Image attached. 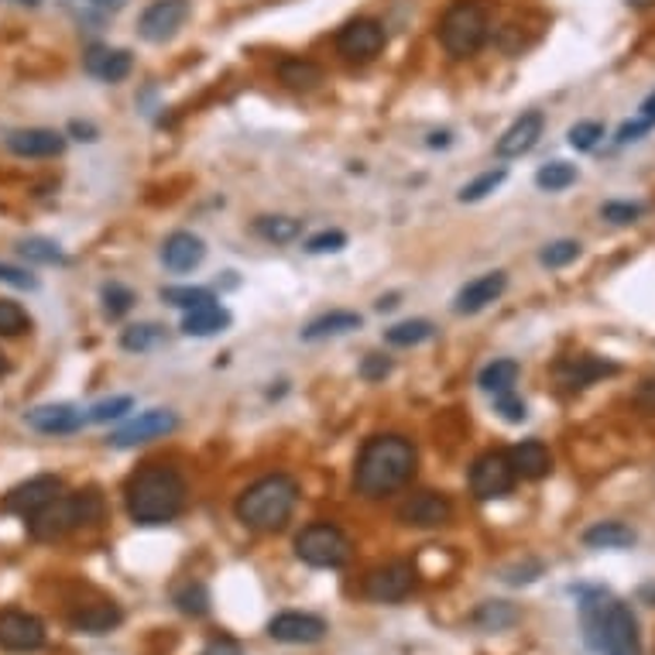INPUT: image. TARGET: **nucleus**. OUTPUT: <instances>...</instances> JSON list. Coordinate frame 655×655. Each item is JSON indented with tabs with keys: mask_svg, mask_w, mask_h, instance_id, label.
<instances>
[{
	"mask_svg": "<svg viewBox=\"0 0 655 655\" xmlns=\"http://www.w3.org/2000/svg\"><path fill=\"white\" fill-rule=\"evenodd\" d=\"M415 463H418V453L412 447V439H405L399 433L371 436L357 453L354 487H357V494L378 502V497L395 494L412 481Z\"/></svg>",
	"mask_w": 655,
	"mask_h": 655,
	"instance_id": "1",
	"label": "nucleus"
},
{
	"mask_svg": "<svg viewBox=\"0 0 655 655\" xmlns=\"http://www.w3.org/2000/svg\"><path fill=\"white\" fill-rule=\"evenodd\" d=\"M124 502L135 526H165L186 505V481L175 467L148 463L127 481Z\"/></svg>",
	"mask_w": 655,
	"mask_h": 655,
	"instance_id": "2",
	"label": "nucleus"
},
{
	"mask_svg": "<svg viewBox=\"0 0 655 655\" xmlns=\"http://www.w3.org/2000/svg\"><path fill=\"white\" fill-rule=\"evenodd\" d=\"M299 502V484L288 474H268L254 481L233 505V515H238L241 526L254 529V532H278L285 529V521L292 518Z\"/></svg>",
	"mask_w": 655,
	"mask_h": 655,
	"instance_id": "3",
	"label": "nucleus"
},
{
	"mask_svg": "<svg viewBox=\"0 0 655 655\" xmlns=\"http://www.w3.org/2000/svg\"><path fill=\"white\" fill-rule=\"evenodd\" d=\"M103 515V497L96 491L80 494H59L56 502H48L42 512L28 518V536L38 542H56L80 526H93Z\"/></svg>",
	"mask_w": 655,
	"mask_h": 655,
	"instance_id": "4",
	"label": "nucleus"
},
{
	"mask_svg": "<svg viewBox=\"0 0 655 655\" xmlns=\"http://www.w3.org/2000/svg\"><path fill=\"white\" fill-rule=\"evenodd\" d=\"M487 28L491 14L484 0H453L439 18V45L447 48L450 59H470L487 42Z\"/></svg>",
	"mask_w": 655,
	"mask_h": 655,
	"instance_id": "5",
	"label": "nucleus"
},
{
	"mask_svg": "<svg viewBox=\"0 0 655 655\" xmlns=\"http://www.w3.org/2000/svg\"><path fill=\"white\" fill-rule=\"evenodd\" d=\"M296 556L312 570H336L351 560V539L330 521H312L296 536Z\"/></svg>",
	"mask_w": 655,
	"mask_h": 655,
	"instance_id": "6",
	"label": "nucleus"
},
{
	"mask_svg": "<svg viewBox=\"0 0 655 655\" xmlns=\"http://www.w3.org/2000/svg\"><path fill=\"white\" fill-rule=\"evenodd\" d=\"M515 481H518V474H515L508 453H502V450H491V453L478 457L474 467H470V491H474V497H481V502H497V497L512 494Z\"/></svg>",
	"mask_w": 655,
	"mask_h": 655,
	"instance_id": "7",
	"label": "nucleus"
},
{
	"mask_svg": "<svg viewBox=\"0 0 655 655\" xmlns=\"http://www.w3.org/2000/svg\"><path fill=\"white\" fill-rule=\"evenodd\" d=\"M415 590V570L405 560L384 563L364 576V597L375 600V605H399Z\"/></svg>",
	"mask_w": 655,
	"mask_h": 655,
	"instance_id": "8",
	"label": "nucleus"
},
{
	"mask_svg": "<svg viewBox=\"0 0 655 655\" xmlns=\"http://www.w3.org/2000/svg\"><path fill=\"white\" fill-rule=\"evenodd\" d=\"M618 600L600 590V587H584L581 590V632L590 652H605L608 645V624H611V611H614Z\"/></svg>",
	"mask_w": 655,
	"mask_h": 655,
	"instance_id": "9",
	"label": "nucleus"
},
{
	"mask_svg": "<svg viewBox=\"0 0 655 655\" xmlns=\"http://www.w3.org/2000/svg\"><path fill=\"white\" fill-rule=\"evenodd\" d=\"M186 18H189V0H151L138 21V32L145 42L162 45L179 35Z\"/></svg>",
	"mask_w": 655,
	"mask_h": 655,
	"instance_id": "10",
	"label": "nucleus"
},
{
	"mask_svg": "<svg viewBox=\"0 0 655 655\" xmlns=\"http://www.w3.org/2000/svg\"><path fill=\"white\" fill-rule=\"evenodd\" d=\"M62 494V481L56 474H38L32 481H24L18 487L8 491L4 497V508L8 515H21V518H32L35 512H42L48 502H56V497Z\"/></svg>",
	"mask_w": 655,
	"mask_h": 655,
	"instance_id": "11",
	"label": "nucleus"
},
{
	"mask_svg": "<svg viewBox=\"0 0 655 655\" xmlns=\"http://www.w3.org/2000/svg\"><path fill=\"white\" fill-rule=\"evenodd\" d=\"M336 48H340V56L351 59V62H371L384 48V28L371 18H357V21L340 28Z\"/></svg>",
	"mask_w": 655,
	"mask_h": 655,
	"instance_id": "12",
	"label": "nucleus"
},
{
	"mask_svg": "<svg viewBox=\"0 0 655 655\" xmlns=\"http://www.w3.org/2000/svg\"><path fill=\"white\" fill-rule=\"evenodd\" d=\"M179 429V418L175 412L169 409H151V412H141L138 418H130L127 426H120L114 436H111V447L117 450H130V447H141V443H151L159 436H169Z\"/></svg>",
	"mask_w": 655,
	"mask_h": 655,
	"instance_id": "13",
	"label": "nucleus"
},
{
	"mask_svg": "<svg viewBox=\"0 0 655 655\" xmlns=\"http://www.w3.org/2000/svg\"><path fill=\"white\" fill-rule=\"evenodd\" d=\"M45 645V624L28 611H0V648L4 652H35Z\"/></svg>",
	"mask_w": 655,
	"mask_h": 655,
	"instance_id": "14",
	"label": "nucleus"
},
{
	"mask_svg": "<svg viewBox=\"0 0 655 655\" xmlns=\"http://www.w3.org/2000/svg\"><path fill=\"white\" fill-rule=\"evenodd\" d=\"M453 518V502L439 491H418L399 508V521L415 529H439Z\"/></svg>",
	"mask_w": 655,
	"mask_h": 655,
	"instance_id": "15",
	"label": "nucleus"
},
{
	"mask_svg": "<svg viewBox=\"0 0 655 655\" xmlns=\"http://www.w3.org/2000/svg\"><path fill=\"white\" fill-rule=\"evenodd\" d=\"M326 621L317 618V614H302V611H285V614H275L268 621V635L281 645H317L326 639Z\"/></svg>",
	"mask_w": 655,
	"mask_h": 655,
	"instance_id": "16",
	"label": "nucleus"
},
{
	"mask_svg": "<svg viewBox=\"0 0 655 655\" xmlns=\"http://www.w3.org/2000/svg\"><path fill=\"white\" fill-rule=\"evenodd\" d=\"M8 151H14L18 159H56V154L66 151V138L59 135V130H48V127L11 130Z\"/></svg>",
	"mask_w": 655,
	"mask_h": 655,
	"instance_id": "17",
	"label": "nucleus"
},
{
	"mask_svg": "<svg viewBox=\"0 0 655 655\" xmlns=\"http://www.w3.org/2000/svg\"><path fill=\"white\" fill-rule=\"evenodd\" d=\"M505 288H508V275L505 272H487L474 281H467L460 288V296H457V312L460 317H474V312H484L491 302H497L505 296Z\"/></svg>",
	"mask_w": 655,
	"mask_h": 655,
	"instance_id": "18",
	"label": "nucleus"
},
{
	"mask_svg": "<svg viewBox=\"0 0 655 655\" xmlns=\"http://www.w3.org/2000/svg\"><path fill=\"white\" fill-rule=\"evenodd\" d=\"M24 423H28L35 433H45V436H62V433H76L83 429L87 415L69 405V402H56V405H38L32 412H24Z\"/></svg>",
	"mask_w": 655,
	"mask_h": 655,
	"instance_id": "19",
	"label": "nucleus"
},
{
	"mask_svg": "<svg viewBox=\"0 0 655 655\" xmlns=\"http://www.w3.org/2000/svg\"><path fill=\"white\" fill-rule=\"evenodd\" d=\"M542 114L539 111H529V114H521L502 138H497V159H521V154H529L539 138H542Z\"/></svg>",
	"mask_w": 655,
	"mask_h": 655,
	"instance_id": "20",
	"label": "nucleus"
},
{
	"mask_svg": "<svg viewBox=\"0 0 655 655\" xmlns=\"http://www.w3.org/2000/svg\"><path fill=\"white\" fill-rule=\"evenodd\" d=\"M203 257H206V244L196 238V233H189V230L169 233L165 244H162V265H165L169 272H175V275L199 268Z\"/></svg>",
	"mask_w": 655,
	"mask_h": 655,
	"instance_id": "21",
	"label": "nucleus"
},
{
	"mask_svg": "<svg viewBox=\"0 0 655 655\" xmlns=\"http://www.w3.org/2000/svg\"><path fill=\"white\" fill-rule=\"evenodd\" d=\"M83 69L90 76H96V80L103 83H120L130 76V69H135V59H130V51L127 48H90L87 56H83Z\"/></svg>",
	"mask_w": 655,
	"mask_h": 655,
	"instance_id": "22",
	"label": "nucleus"
},
{
	"mask_svg": "<svg viewBox=\"0 0 655 655\" xmlns=\"http://www.w3.org/2000/svg\"><path fill=\"white\" fill-rule=\"evenodd\" d=\"M608 655H642V645H639V621L632 614L628 605H614L611 611V624H608V645H605Z\"/></svg>",
	"mask_w": 655,
	"mask_h": 655,
	"instance_id": "23",
	"label": "nucleus"
},
{
	"mask_svg": "<svg viewBox=\"0 0 655 655\" xmlns=\"http://www.w3.org/2000/svg\"><path fill=\"white\" fill-rule=\"evenodd\" d=\"M508 460L515 467V474L526 481H542L549 470H553V457H549L545 443L539 439H521L518 447L508 450Z\"/></svg>",
	"mask_w": 655,
	"mask_h": 655,
	"instance_id": "24",
	"label": "nucleus"
},
{
	"mask_svg": "<svg viewBox=\"0 0 655 655\" xmlns=\"http://www.w3.org/2000/svg\"><path fill=\"white\" fill-rule=\"evenodd\" d=\"M230 326V312L217 302H199L193 309H186V317H182V333L186 336H217Z\"/></svg>",
	"mask_w": 655,
	"mask_h": 655,
	"instance_id": "25",
	"label": "nucleus"
},
{
	"mask_svg": "<svg viewBox=\"0 0 655 655\" xmlns=\"http://www.w3.org/2000/svg\"><path fill=\"white\" fill-rule=\"evenodd\" d=\"M120 621H124V611L117 605H111V600H100V605H90L72 614V628L83 635H107Z\"/></svg>",
	"mask_w": 655,
	"mask_h": 655,
	"instance_id": "26",
	"label": "nucleus"
},
{
	"mask_svg": "<svg viewBox=\"0 0 655 655\" xmlns=\"http://www.w3.org/2000/svg\"><path fill=\"white\" fill-rule=\"evenodd\" d=\"M360 317L357 312H347V309H336V312H326V317L312 320L306 330H302V340L309 344H317V340H326V336H340V333H351V330H360Z\"/></svg>",
	"mask_w": 655,
	"mask_h": 655,
	"instance_id": "27",
	"label": "nucleus"
},
{
	"mask_svg": "<svg viewBox=\"0 0 655 655\" xmlns=\"http://www.w3.org/2000/svg\"><path fill=\"white\" fill-rule=\"evenodd\" d=\"M278 80L288 90H312L323 83V69L312 59H281L278 62Z\"/></svg>",
	"mask_w": 655,
	"mask_h": 655,
	"instance_id": "28",
	"label": "nucleus"
},
{
	"mask_svg": "<svg viewBox=\"0 0 655 655\" xmlns=\"http://www.w3.org/2000/svg\"><path fill=\"white\" fill-rule=\"evenodd\" d=\"M584 542L590 549H628L635 545V532L624 521H597V526L584 532Z\"/></svg>",
	"mask_w": 655,
	"mask_h": 655,
	"instance_id": "29",
	"label": "nucleus"
},
{
	"mask_svg": "<svg viewBox=\"0 0 655 655\" xmlns=\"http://www.w3.org/2000/svg\"><path fill=\"white\" fill-rule=\"evenodd\" d=\"M618 368L608 360H600V357H576L570 364H563V381L570 388H587L590 381L597 378H605V375H614Z\"/></svg>",
	"mask_w": 655,
	"mask_h": 655,
	"instance_id": "30",
	"label": "nucleus"
},
{
	"mask_svg": "<svg viewBox=\"0 0 655 655\" xmlns=\"http://www.w3.org/2000/svg\"><path fill=\"white\" fill-rule=\"evenodd\" d=\"M433 336H436V326L429 320H405V323H395L384 330V340L391 347H418Z\"/></svg>",
	"mask_w": 655,
	"mask_h": 655,
	"instance_id": "31",
	"label": "nucleus"
},
{
	"mask_svg": "<svg viewBox=\"0 0 655 655\" xmlns=\"http://www.w3.org/2000/svg\"><path fill=\"white\" fill-rule=\"evenodd\" d=\"M518 381V364L515 360H491L487 368L478 375V384L487 391V395H502V391H512Z\"/></svg>",
	"mask_w": 655,
	"mask_h": 655,
	"instance_id": "32",
	"label": "nucleus"
},
{
	"mask_svg": "<svg viewBox=\"0 0 655 655\" xmlns=\"http://www.w3.org/2000/svg\"><path fill=\"white\" fill-rule=\"evenodd\" d=\"M165 340V330L159 323H135L120 333V347L130 351V354H148L154 351Z\"/></svg>",
	"mask_w": 655,
	"mask_h": 655,
	"instance_id": "33",
	"label": "nucleus"
},
{
	"mask_svg": "<svg viewBox=\"0 0 655 655\" xmlns=\"http://www.w3.org/2000/svg\"><path fill=\"white\" fill-rule=\"evenodd\" d=\"M254 230L257 238H265L268 244H288L302 233V223L296 217H257Z\"/></svg>",
	"mask_w": 655,
	"mask_h": 655,
	"instance_id": "34",
	"label": "nucleus"
},
{
	"mask_svg": "<svg viewBox=\"0 0 655 655\" xmlns=\"http://www.w3.org/2000/svg\"><path fill=\"white\" fill-rule=\"evenodd\" d=\"M515 621H518V611L508 605V600H487V605H481L474 614V624L481 632H505V628H512Z\"/></svg>",
	"mask_w": 655,
	"mask_h": 655,
	"instance_id": "35",
	"label": "nucleus"
},
{
	"mask_svg": "<svg viewBox=\"0 0 655 655\" xmlns=\"http://www.w3.org/2000/svg\"><path fill=\"white\" fill-rule=\"evenodd\" d=\"M18 254L24 261H32V265H66V251L56 241H45V238H28L18 244Z\"/></svg>",
	"mask_w": 655,
	"mask_h": 655,
	"instance_id": "36",
	"label": "nucleus"
},
{
	"mask_svg": "<svg viewBox=\"0 0 655 655\" xmlns=\"http://www.w3.org/2000/svg\"><path fill=\"white\" fill-rule=\"evenodd\" d=\"M573 182H576V169L566 165V162H549L536 172V186L545 189V193H563V189L573 186Z\"/></svg>",
	"mask_w": 655,
	"mask_h": 655,
	"instance_id": "37",
	"label": "nucleus"
},
{
	"mask_svg": "<svg viewBox=\"0 0 655 655\" xmlns=\"http://www.w3.org/2000/svg\"><path fill=\"white\" fill-rule=\"evenodd\" d=\"M505 179H508L505 169H491V172L478 175L474 182H467V186L460 189V203H481V199H487L494 189H502Z\"/></svg>",
	"mask_w": 655,
	"mask_h": 655,
	"instance_id": "38",
	"label": "nucleus"
},
{
	"mask_svg": "<svg viewBox=\"0 0 655 655\" xmlns=\"http://www.w3.org/2000/svg\"><path fill=\"white\" fill-rule=\"evenodd\" d=\"M175 605L182 614H189V618H203L209 611V590L203 584H186V587H179L175 590Z\"/></svg>",
	"mask_w": 655,
	"mask_h": 655,
	"instance_id": "39",
	"label": "nucleus"
},
{
	"mask_svg": "<svg viewBox=\"0 0 655 655\" xmlns=\"http://www.w3.org/2000/svg\"><path fill=\"white\" fill-rule=\"evenodd\" d=\"M32 330V317L18 302L0 299V336H21Z\"/></svg>",
	"mask_w": 655,
	"mask_h": 655,
	"instance_id": "40",
	"label": "nucleus"
},
{
	"mask_svg": "<svg viewBox=\"0 0 655 655\" xmlns=\"http://www.w3.org/2000/svg\"><path fill=\"white\" fill-rule=\"evenodd\" d=\"M162 299L175 309H193L199 302L214 299V292H209V288H193V285H169V288H162Z\"/></svg>",
	"mask_w": 655,
	"mask_h": 655,
	"instance_id": "41",
	"label": "nucleus"
},
{
	"mask_svg": "<svg viewBox=\"0 0 655 655\" xmlns=\"http://www.w3.org/2000/svg\"><path fill=\"white\" fill-rule=\"evenodd\" d=\"M130 409H135V399H130V395H117V399H107V402H96L87 412V423H114V418H124Z\"/></svg>",
	"mask_w": 655,
	"mask_h": 655,
	"instance_id": "42",
	"label": "nucleus"
},
{
	"mask_svg": "<svg viewBox=\"0 0 655 655\" xmlns=\"http://www.w3.org/2000/svg\"><path fill=\"white\" fill-rule=\"evenodd\" d=\"M576 257H581V244H576V241H553V244H545L539 251V261L545 268H566L570 261H576Z\"/></svg>",
	"mask_w": 655,
	"mask_h": 655,
	"instance_id": "43",
	"label": "nucleus"
},
{
	"mask_svg": "<svg viewBox=\"0 0 655 655\" xmlns=\"http://www.w3.org/2000/svg\"><path fill=\"white\" fill-rule=\"evenodd\" d=\"M130 306H135V292H130V288H124V285H117V281L103 285V312H107L111 320L124 317V312H127Z\"/></svg>",
	"mask_w": 655,
	"mask_h": 655,
	"instance_id": "44",
	"label": "nucleus"
},
{
	"mask_svg": "<svg viewBox=\"0 0 655 655\" xmlns=\"http://www.w3.org/2000/svg\"><path fill=\"white\" fill-rule=\"evenodd\" d=\"M600 138H605V127L597 120H584V124L570 127V148H576V151H590Z\"/></svg>",
	"mask_w": 655,
	"mask_h": 655,
	"instance_id": "45",
	"label": "nucleus"
},
{
	"mask_svg": "<svg viewBox=\"0 0 655 655\" xmlns=\"http://www.w3.org/2000/svg\"><path fill=\"white\" fill-rule=\"evenodd\" d=\"M494 412L505 418V423H521V418L529 415L526 402H521L515 391H502V395H494Z\"/></svg>",
	"mask_w": 655,
	"mask_h": 655,
	"instance_id": "46",
	"label": "nucleus"
},
{
	"mask_svg": "<svg viewBox=\"0 0 655 655\" xmlns=\"http://www.w3.org/2000/svg\"><path fill=\"white\" fill-rule=\"evenodd\" d=\"M344 248H347V233H340V230H323V233H317V238L306 241L309 254H336Z\"/></svg>",
	"mask_w": 655,
	"mask_h": 655,
	"instance_id": "47",
	"label": "nucleus"
},
{
	"mask_svg": "<svg viewBox=\"0 0 655 655\" xmlns=\"http://www.w3.org/2000/svg\"><path fill=\"white\" fill-rule=\"evenodd\" d=\"M600 217H605L608 223L624 227V223H635L642 217V206L639 203H605L600 206Z\"/></svg>",
	"mask_w": 655,
	"mask_h": 655,
	"instance_id": "48",
	"label": "nucleus"
},
{
	"mask_svg": "<svg viewBox=\"0 0 655 655\" xmlns=\"http://www.w3.org/2000/svg\"><path fill=\"white\" fill-rule=\"evenodd\" d=\"M391 375V360L381 357V354H368L360 364V378L364 381H384Z\"/></svg>",
	"mask_w": 655,
	"mask_h": 655,
	"instance_id": "49",
	"label": "nucleus"
},
{
	"mask_svg": "<svg viewBox=\"0 0 655 655\" xmlns=\"http://www.w3.org/2000/svg\"><path fill=\"white\" fill-rule=\"evenodd\" d=\"M0 281H8V285H14V288H38V278L35 275H28L24 268H14V265H0Z\"/></svg>",
	"mask_w": 655,
	"mask_h": 655,
	"instance_id": "50",
	"label": "nucleus"
},
{
	"mask_svg": "<svg viewBox=\"0 0 655 655\" xmlns=\"http://www.w3.org/2000/svg\"><path fill=\"white\" fill-rule=\"evenodd\" d=\"M542 573V563H529V566H515V570H505V584H532L536 576Z\"/></svg>",
	"mask_w": 655,
	"mask_h": 655,
	"instance_id": "51",
	"label": "nucleus"
},
{
	"mask_svg": "<svg viewBox=\"0 0 655 655\" xmlns=\"http://www.w3.org/2000/svg\"><path fill=\"white\" fill-rule=\"evenodd\" d=\"M652 124L648 120H628V124H621V130H618V145H632V141H642V135L648 130Z\"/></svg>",
	"mask_w": 655,
	"mask_h": 655,
	"instance_id": "52",
	"label": "nucleus"
},
{
	"mask_svg": "<svg viewBox=\"0 0 655 655\" xmlns=\"http://www.w3.org/2000/svg\"><path fill=\"white\" fill-rule=\"evenodd\" d=\"M203 655H244V648L233 639H214L203 648Z\"/></svg>",
	"mask_w": 655,
	"mask_h": 655,
	"instance_id": "53",
	"label": "nucleus"
},
{
	"mask_svg": "<svg viewBox=\"0 0 655 655\" xmlns=\"http://www.w3.org/2000/svg\"><path fill=\"white\" fill-rule=\"evenodd\" d=\"M639 405H642L645 412L655 415V381H645V384L639 388Z\"/></svg>",
	"mask_w": 655,
	"mask_h": 655,
	"instance_id": "54",
	"label": "nucleus"
},
{
	"mask_svg": "<svg viewBox=\"0 0 655 655\" xmlns=\"http://www.w3.org/2000/svg\"><path fill=\"white\" fill-rule=\"evenodd\" d=\"M69 130H72V135H76V138H80V141H96V127H93V124H83V120H72V124H69Z\"/></svg>",
	"mask_w": 655,
	"mask_h": 655,
	"instance_id": "55",
	"label": "nucleus"
},
{
	"mask_svg": "<svg viewBox=\"0 0 655 655\" xmlns=\"http://www.w3.org/2000/svg\"><path fill=\"white\" fill-rule=\"evenodd\" d=\"M93 8H100V11H120L127 0H90Z\"/></svg>",
	"mask_w": 655,
	"mask_h": 655,
	"instance_id": "56",
	"label": "nucleus"
},
{
	"mask_svg": "<svg viewBox=\"0 0 655 655\" xmlns=\"http://www.w3.org/2000/svg\"><path fill=\"white\" fill-rule=\"evenodd\" d=\"M642 120H648V124H655V93L642 103Z\"/></svg>",
	"mask_w": 655,
	"mask_h": 655,
	"instance_id": "57",
	"label": "nucleus"
},
{
	"mask_svg": "<svg viewBox=\"0 0 655 655\" xmlns=\"http://www.w3.org/2000/svg\"><path fill=\"white\" fill-rule=\"evenodd\" d=\"M399 306V296H388V299H378V309L384 312V309H395Z\"/></svg>",
	"mask_w": 655,
	"mask_h": 655,
	"instance_id": "58",
	"label": "nucleus"
},
{
	"mask_svg": "<svg viewBox=\"0 0 655 655\" xmlns=\"http://www.w3.org/2000/svg\"><path fill=\"white\" fill-rule=\"evenodd\" d=\"M429 145H433V148H436V145H450V135H447V130H443V135H433Z\"/></svg>",
	"mask_w": 655,
	"mask_h": 655,
	"instance_id": "59",
	"label": "nucleus"
},
{
	"mask_svg": "<svg viewBox=\"0 0 655 655\" xmlns=\"http://www.w3.org/2000/svg\"><path fill=\"white\" fill-rule=\"evenodd\" d=\"M8 371H11V364H8V357H4V354H0V378H4Z\"/></svg>",
	"mask_w": 655,
	"mask_h": 655,
	"instance_id": "60",
	"label": "nucleus"
},
{
	"mask_svg": "<svg viewBox=\"0 0 655 655\" xmlns=\"http://www.w3.org/2000/svg\"><path fill=\"white\" fill-rule=\"evenodd\" d=\"M18 4H28V8H35V4H42V0H18Z\"/></svg>",
	"mask_w": 655,
	"mask_h": 655,
	"instance_id": "61",
	"label": "nucleus"
},
{
	"mask_svg": "<svg viewBox=\"0 0 655 655\" xmlns=\"http://www.w3.org/2000/svg\"><path fill=\"white\" fill-rule=\"evenodd\" d=\"M642 594H645V597H652V600H655V587H645V590H642Z\"/></svg>",
	"mask_w": 655,
	"mask_h": 655,
	"instance_id": "62",
	"label": "nucleus"
},
{
	"mask_svg": "<svg viewBox=\"0 0 655 655\" xmlns=\"http://www.w3.org/2000/svg\"><path fill=\"white\" fill-rule=\"evenodd\" d=\"M635 4H639V8H645V4H652V0H635Z\"/></svg>",
	"mask_w": 655,
	"mask_h": 655,
	"instance_id": "63",
	"label": "nucleus"
}]
</instances>
